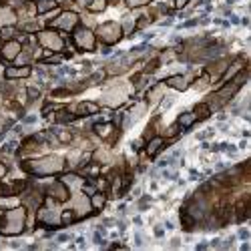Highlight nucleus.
<instances>
[{
  "instance_id": "5701e85b",
  "label": "nucleus",
  "mask_w": 251,
  "mask_h": 251,
  "mask_svg": "<svg viewBox=\"0 0 251 251\" xmlns=\"http://www.w3.org/2000/svg\"><path fill=\"white\" fill-rule=\"evenodd\" d=\"M104 203H107V197H104V193H93L91 195V207H93V211H100V209L104 207Z\"/></svg>"
},
{
  "instance_id": "9d476101",
  "label": "nucleus",
  "mask_w": 251,
  "mask_h": 251,
  "mask_svg": "<svg viewBox=\"0 0 251 251\" xmlns=\"http://www.w3.org/2000/svg\"><path fill=\"white\" fill-rule=\"evenodd\" d=\"M47 197L54 199L56 203H65V201L71 199V191H69V187L62 181H56V183H52L47 189Z\"/></svg>"
},
{
  "instance_id": "aec40b11",
  "label": "nucleus",
  "mask_w": 251,
  "mask_h": 251,
  "mask_svg": "<svg viewBox=\"0 0 251 251\" xmlns=\"http://www.w3.org/2000/svg\"><path fill=\"white\" fill-rule=\"evenodd\" d=\"M93 131H95L100 139H107V137H111V133L115 131V125H113V123H97L95 127H93Z\"/></svg>"
},
{
  "instance_id": "0eeeda50",
  "label": "nucleus",
  "mask_w": 251,
  "mask_h": 251,
  "mask_svg": "<svg viewBox=\"0 0 251 251\" xmlns=\"http://www.w3.org/2000/svg\"><path fill=\"white\" fill-rule=\"evenodd\" d=\"M36 219H38L40 225H45V227H58L60 225V211L56 209V201L47 197V205L38 209Z\"/></svg>"
},
{
  "instance_id": "6e6552de",
  "label": "nucleus",
  "mask_w": 251,
  "mask_h": 251,
  "mask_svg": "<svg viewBox=\"0 0 251 251\" xmlns=\"http://www.w3.org/2000/svg\"><path fill=\"white\" fill-rule=\"evenodd\" d=\"M78 25H80V16L75 10H62L54 20H50V28L62 32H73Z\"/></svg>"
},
{
  "instance_id": "39448f33",
  "label": "nucleus",
  "mask_w": 251,
  "mask_h": 251,
  "mask_svg": "<svg viewBox=\"0 0 251 251\" xmlns=\"http://www.w3.org/2000/svg\"><path fill=\"white\" fill-rule=\"evenodd\" d=\"M123 26L119 25V23H115V20H109V23H102V25H99V28H97V32H95V36L100 40V43H104L107 47H113V45H117L119 40L123 38Z\"/></svg>"
},
{
  "instance_id": "dca6fc26",
  "label": "nucleus",
  "mask_w": 251,
  "mask_h": 251,
  "mask_svg": "<svg viewBox=\"0 0 251 251\" xmlns=\"http://www.w3.org/2000/svg\"><path fill=\"white\" fill-rule=\"evenodd\" d=\"M60 181L69 187V191H71V193H73V191H80V189H85V179H82L80 175L71 173V175H65Z\"/></svg>"
},
{
  "instance_id": "a878e982",
  "label": "nucleus",
  "mask_w": 251,
  "mask_h": 251,
  "mask_svg": "<svg viewBox=\"0 0 251 251\" xmlns=\"http://www.w3.org/2000/svg\"><path fill=\"white\" fill-rule=\"evenodd\" d=\"M153 0H125V4H127L129 8H141V6H147Z\"/></svg>"
},
{
  "instance_id": "b1692460",
  "label": "nucleus",
  "mask_w": 251,
  "mask_h": 251,
  "mask_svg": "<svg viewBox=\"0 0 251 251\" xmlns=\"http://www.w3.org/2000/svg\"><path fill=\"white\" fill-rule=\"evenodd\" d=\"M107 4H109V0H89L87 8H89V12L99 14V12H102L104 8H107Z\"/></svg>"
},
{
  "instance_id": "4468645a",
  "label": "nucleus",
  "mask_w": 251,
  "mask_h": 251,
  "mask_svg": "<svg viewBox=\"0 0 251 251\" xmlns=\"http://www.w3.org/2000/svg\"><path fill=\"white\" fill-rule=\"evenodd\" d=\"M73 211H75L76 217H85V215H89V213L93 211V207H91V197H87V195H76V201H75V205H73Z\"/></svg>"
},
{
  "instance_id": "412c9836",
  "label": "nucleus",
  "mask_w": 251,
  "mask_h": 251,
  "mask_svg": "<svg viewBox=\"0 0 251 251\" xmlns=\"http://www.w3.org/2000/svg\"><path fill=\"white\" fill-rule=\"evenodd\" d=\"M163 145H165V139H163V137H153V139L149 141V145H147V155L155 157V155L163 149Z\"/></svg>"
},
{
  "instance_id": "6ab92c4d",
  "label": "nucleus",
  "mask_w": 251,
  "mask_h": 251,
  "mask_svg": "<svg viewBox=\"0 0 251 251\" xmlns=\"http://www.w3.org/2000/svg\"><path fill=\"white\" fill-rule=\"evenodd\" d=\"M56 6H58L56 0H34V10L38 14H47V12L54 10Z\"/></svg>"
},
{
  "instance_id": "9b49d317",
  "label": "nucleus",
  "mask_w": 251,
  "mask_h": 251,
  "mask_svg": "<svg viewBox=\"0 0 251 251\" xmlns=\"http://www.w3.org/2000/svg\"><path fill=\"white\" fill-rule=\"evenodd\" d=\"M69 111L75 115V117H89V115H97L100 111V107L93 100H82L75 107H69Z\"/></svg>"
},
{
  "instance_id": "cd10ccee",
  "label": "nucleus",
  "mask_w": 251,
  "mask_h": 251,
  "mask_svg": "<svg viewBox=\"0 0 251 251\" xmlns=\"http://www.w3.org/2000/svg\"><path fill=\"white\" fill-rule=\"evenodd\" d=\"M187 2H189V0H175V6H177V8H183Z\"/></svg>"
},
{
  "instance_id": "f8f14e48",
  "label": "nucleus",
  "mask_w": 251,
  "mask_h": 251,
  "mask_svg": "<svg viewBox=\"0 0 251 251\" xmlns=\"http://www.w3.org/2000/svg\"><path fill=\"white\" fill-rule=\"evenodd\" d=\"M18 23V14L12 6L8 4H0V28H6V26H16Z\"/></svg>"
},
{
  "instance_id": "393cba45",
  "label": "nucleus",
  "mask_w": 251,
  "mask_h": 251,
  "mask_svg": "<svg viewBox=\"0 0 251 251\" xmlns=\"http://www.w3.org/2000/svg\"><path fill=\"white\" fill-rule=\"evenodd\" d=\"M193 113H195L197 121H201V119H207L209 115H211V109H209L207 102H201V104H197V107L193 109Z\"/></svg>"
},
{
  "instance_id": "20e7f679",
  "label": "nucleus",
  "mask_w": 251,
  "mask_h": 251,
  "mask_svg": "<svg viewBox=\"0 0 251 251\" xmlns=\"http://www.w3.org/2000/svg\"><path fill=\"white\" fill-rule=\"evenodd\" d=\"M36 43L50 50V52H60V50H65V38L60 36L58 30L54 28H45V30H38L36 32Z\"/></svg>"
},
{
  "instance_id": "f03ea898",
  "label": "nucleus",
  "mask_w": 251,
  "mask_h": 251,
  "mask_svg": "<svg viewBox=\"0 0 251 251\" xmlns=\"http://www.w3.org/2000/svg\"><path fill=\"white\" fill-rule=\"evenodd\" d=\"M26 229V207L16 205L0 217V235L4 237H16L23 235Z\"/></svg>"
},
{
  "instance_id": "2eb2a0df",
  "label": "nucleus",
  "mask_w": 251,
  "mask_h": 251,
  "mask_svg": "<svg viewBox=\"0 0 251 251\" xmlns=\"http://www.w3.org/2000/svg\"><path fill=\"white\" fill-rule=\"evenodd\" d=\"M30 73H32V69L28 65H18V67H8L4 71V76L10 80H16V78H28Z\"/></svg>"
},
{
  "instance_id": "f257e3e1",
  "label": "nucleus",
  "mask_w": 251,
  "mask_h": 251,
  "mask_svg": "<svg viewBox=\"0 0 251 251\" xmlns=\"http://www.w3.org/2000/svg\"><path fill=\"white\" fill-rule=\"evenodd\" d=\"M23 169L34 177H52L67 169V159L62 155H45L23 161Z\"/></svg>"
},
{
  "instance_id": "ddd939ff",
  "label": "nucleus",
  "mask_w": 251,
  "mask_h": 251,
  "mask_svg": "<svg viewBox=\"0 0 251 251\" xmlns=\"http://www.w3.org/2000/svg\"><path fill=\"white\" fill-rule=\"evenodd\" d=\"M165 87H171L175 91H187L191 87V78L187 75H173L165 80Z\"/></svg>"
},
{
  "instance_id": "f3484780",
  "label": "nucleus",
  "mask_w": 251,
  "mask_h": 251,
  "mask_svg": "<svg viewBox=\"0 0 251 251\" xmlns=\"http://www.w3.org/2000/svg\"><path fill=\"white\" fill-rule=\"evenodd\" d=\"M26 183L25 181H14L12 185H0V197H10V195H16L20 191H25Z\"/></svg>"
},
{
  "instance_id": "bb28decb",
  "label": "nucleus",
  "mask_w": 251,
  "mask_h": 251,
  "mask_svg": "<svg viewBox=\"0 0 251 251\" xmlns=\"http://www.w3.org/2000/svg\"><path fill=\"white\" fill-rule=\"evenodd\" d=\"M8 173V169H6V165L4 163H0V179H4V175Z\"/></svg>"
},
{
  "instance_id": "a211bd4d",
  "label": "nucleus",
  "mask_w": 251,
  "mask_h": 251,
  "mask_svg": "<svg viewBox=\"0 0 251 251\" xmlns=\"http://www.w3.org/2000/svg\"><path fill=\"white\" fill-rule=\"evenodd\" d=\"M165 95V82H159V85H155L149 93H147V102L149 104H157Z\"/></svg>"
},
{
  "instance_id": "7ed1b4c3",
  "label": "nucleus",
  "mask_w": 251,
  "mask_h": 251,
  "mask_svg": "<svg viewBox=\"0 0 251 251\" xmlns=\"http://www.w3.org/2000/svg\"><path fill=\"white\" fill-rule=\"evenodd\" d=\"M245 78H247V71L243 69L237 78H233L231 82H227V85H225L221 91H217L215 95L209 97V102H211V107H209V109H217V107H221V104H225L229 99H231V97L239 91V87L245 82Z\"/></svg>"
},
{
  "instance_id": "1a4fd4ad",
  "label": "nucleus",
  "mask_w": 251,
  "mask_h": 251,
  "mask_svg": "<svg viewBox=\"0 0 251 251\" xmlns=\"http://www.w3.org/2000/svg\"><path fill=\"white\" fill-rule=\"evenodd\" d=\"M20 52H23V43L16 38L4 40V43L0 45V56H2V60H6V62H14Z\"/></svg>"
},
{
  "instance_id": "423d86ee",
  "label": "nucleus",
  "mask_w": 251,
  "mask_h": 251,
  "mask_svg": "<svg viewBox=\"0 0 251 251\" xmlns=\"http://www.w3.org/2000/svg\"><path fill=\"white\" fill-rule=\"evenodd\" d=\"M73 43H75V47H76L78 50H82V52H93V50L97 49V36H95V32H93L91 28H87V26H76V28L73 30Z\"/></svg>"
},
{
  "instance_id": "4be33fe9",
  "label": "nucleus",
  "mask_w": 251,
  "mask_h": 251,
  "mask_svg": "<svg viewBox=\"0 0 251 251\" xmlns=\"http://www.w3.org/2000/svg\"><path fill=\"white\" fill-rule=\"evenodd\" d=\"M197 121V117H195V113L193 111H189V113H183L181 117H179V121H177V127H181V129H187V127H191V125Z\"/></svg>"
}]
</instances>
